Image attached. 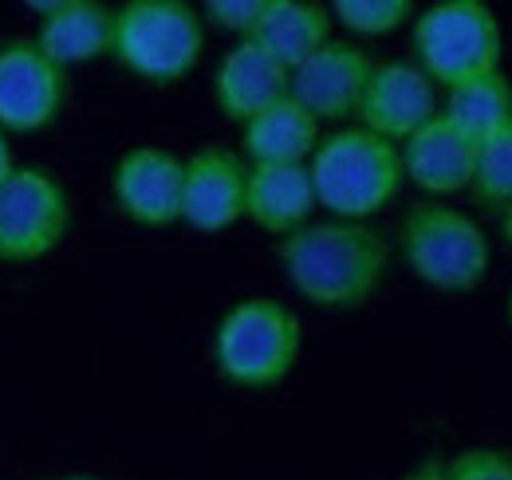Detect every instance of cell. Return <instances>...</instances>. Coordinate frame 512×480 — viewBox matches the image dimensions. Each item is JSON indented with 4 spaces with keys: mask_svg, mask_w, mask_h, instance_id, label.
I'll use <instances>...</instances> for the list:
<instances>
[{
    "mask_svg": "<svg viewBox=\"0 0 512 480\" xmlns=\"http://www.w3.org/2000/svg\"><path fill=\"white\" fill-rule=\"evenodd\" d=\"M16 174V158H12V142H8V134L0 130V185Z\"/></svg>",
    "mask_w": 512,
    "mask_h": 480,
    "instance_id": "25",
    "label": "cell"
},
{
    "mask_svg": "<svg viewBox=\"0 0 512 480\" xmlns=\"http://www.w3.org/2000/svg\"><path fill=\"white\" fill-rule=\"evenodd\" d=\"M509 327H512V292H509Z\"/></svg>",
    "mask_w": 512,
    "mask_h": 480,
    "instance_id": "28",
    "label": "cell"
},
{
    "mask_svg": "<svg viewBox=\"0 0 512 480\" xmlns=\"http://www.w3.org/2000/svg\"><path fill=\"white\" fill-rule=\"evenodd\" d=\"M186 158L166 146H134L111 170L115 209L138 229H170L182 221Z\"/></svg>",
    "mask_w": 512,
    "mask_h": 480,
    "instance_id": "9",
    "label": "cell"
},
{
    "mask_svg": "<svg viewBox=\"0 0 512 480\" xmlns=\"http://www.w3.org/2000/svg\"><path fill=\"white\" fill-rule=\"evenodd\" d=\"M249 162L229 146H201L186 158L182 221L197 233H225L245 221Z\"/></svg>",
    "mask_w": 512,
    "mask_h": 480,
    "instance_id": "11",
    "label": "cell"
},
{
    "mask_svg": "<svg viewBox=\"0 0 512 480\" xmlns=\"http://www.w3.org/2000/svg\"><path fill=\"white\" fill-rule=\"evenodd\" d=\"M414 63L434 87L501 71V20L485 0H438L414 20Z\"/></svg>",
    "mask_w": 512,
    "mask_h": 480,
    "instance_id": "6",
    "label": "cell"
},
{
    "mask_svg": "<svg viewBox=\"0 0 512 480\" xmlns=\"http://www.w3.org/2000/svg\"><path fill=\"white\" fill-rule=\"evenodd\" d=\"M501 237H505V244L512 248V205L501 213Z\"/></svg>",
    "mask_w": 512,
    "mask_h": 480,
    "instance_id": "26",
    "label": "cell"
},
{
    "mask_svg": "<svg viewBox=\"0 0 512 480\" xmlns=\"http://www.w3.org/2000/svg\"><path fill=\"white\" fill-rule=\"evenodd\" d=\"M56 480H99V477H56Z\"/></svg>",
    "mask_w": 512,
    "mask_h": 480,
    "instance_id": "27",
    "label": "cell"
},
{
    "mask_svg": "<svg viewBox=\"0 0 512 480\" xmlns=\"http://www.w3.org/2000/svg\"><path fill=\"white\" fill-rule=\"evenodd\" d=\"M457 130H465L469 138H489L493 130L509 126L512 122V83L505 79V71L469 79L461 87L446 91V107H442Z\"/></svg>",
    "mask_w": 512,
    "mask_h": 480,
    "instance_id": "19",
    "label": "cell"
},
{
    "mask_svg": "<svg viewBox=\"0 0 512 480\" xmlns=\"http://www.w3.org/2000/svg\"><path fill=\"white\" fill-rule=\"evenodd\" d=\"M67 103V71L32 40H0V130L40 134L56 126Z\"/></svg>",
    "mask_w": 512,
    "mask_h": 480,
    "instance_id": "8",
    "label": "cell"
},
{
    "mask_svg": "<svg viewBox=\"0 0 512 480\" xmlns=\"http://www.w3.org/2000/svg\"><path fill=\"white\" fill-rule=\"evenodd\" d=\"M71 233V197L44 166H16L0 185V264H40Z\"/></svg>",
    "mask_w": 512,
    "mask_h": 480,
    "instance_id": "7",
    "label": "cell"
},
{
    "mask_svg": "<svg viewBox=\"0 0 512 480\" xmlns=\"http://www.w3.org/2000/svg\"><path fill=\"white\" fill-rule=\"evenodd\" d=\"M280 268L300 300L323 311H359L379 296L390 240L367 221H312L276 244Z\"/></svg>",
    "mask_w": 512,
    "mask_h": 480,
    "instance_id": "1",
    "label": "cell"
},
{
    "mask_svg": "<svg viewBox=\"0 0 512 480\" xmlns=\"http://www.w3.org/2000/svg\"><path fill=\"white\" fill-rule=\"evenodd\" d=\"M205 52V16L186 0H127L115 8V63L142 83H182Z\"/></svg>",
    "mask_w": 512,
    "mask_h": 480,
    "instance_id": "5",
    "label": "cell"
},
{
    "mask_svg": "<svg viewBox=\"0 0 512 480\" xmlns=\"http://www.w3.org/2000/svg\"><path fill=\"white\" fill-rule=\"evenodd\" d=\"M323 142V122L292 95L241 126V154L249 166H308Z\"/></svg>",
    "mask_w": 512,
    "mask_h": 480,
    "instance_id": "17",
    "label": "cell"
},
{
    "mask_svg": "<svg viewBox=\"0 0 512 480\" xmlns=\"http://www.w3.org/2000/svg\"><path fill=\"white\" fill-rule=\"evenodd\" d=\"M375 67L379 63L371 60V52L359 48L355 40H331L292 71V99L308 107L320 122L339 126L359 115Z\"/></svg>",
    "mask_w": 512,
    "mask_h": 480,
    "instance_id": "10",
    "label": "cell"
},
{
    "mask_svg": "<svg viewBox=\"0 0 512 480\" xmlns=\"http://www.w3.org/2000/svg\"><path fill=\"white\" fill-rule=\"evenodd\" d=\"M331 16L347 32L375 40V36H390L402 24L418 20V8L410 0H335L331 4Z\"/></svg>",
    "mask_w": 512,
    "mask_h": 480,
    "instance_id": "21",
    "label": "cell"
},
{
    "mask_svg": "<svg viewBox=\"0 0 512 480\" xmlns=\"http://www.w3.org/2000/svg\"><path fill=\"white\" fill-rule=\"evenodd\" d=\"M438 115V87L418 63H379L359 103L355 126L379 134L390 146H402Z\"/></svg>",
    "mask_w": 512,
    "mask_h": 480,
    "instance_id": "12",
    "label": "cell"
},
{
    "mask_svg": "<svg viewBox=\"0 0 512 480\" xmlns=\"http://www.w3.org/2000/svg\"><path fill=\"white\" fill-rule=\"evenodd\" d=\"M331 4L320 0H268L264 16L256 24L253 40L272 52L288 71H296L304 60H312L323 44H331Z\"/></svg>",
    "mask_w": 512,
    "mask_h": 480,
    "instance_id": "18",
    "label": "cell"
},
{
    "mask_svg": "<svg viewBox=\"0 0 512 480\" xmlns=\"http://www.w3.org/2000/svg\"><path fill=\"white\" fill-rule=\"evenodd\" d=\"M481 209L505 213L512 205V122L477 142V170L469 185Z\"/></svg>",
    "mask_w": 512,
    "mask_h": 480,
    "instance_id": "20",
    "label": "cell"
},
{
    "mask_svg": "<svg viewBox=\"0 0 512 480\" xmlns=\"http://www.w3.org/2000/svg\"><path fill=\"white\" fill-rule=\"evenodd\" d=\"M308 166L320 193V209H327L335 221H371L406 185L398 146L363 126H339L323 134Z\"/></svg>",
    "mask_w": 512,
    "mask_h": 480,
    "instance_id": "2",
    "label": "cell"
},
{
    "mask_svg": "<svg viewBox=\"0 0 512 480\" xmlns=\"http://www.w3.org/2000/svg\"><path fill=\"white\" fill-rule=\"evenodd\" d=\"M446 480H512V453L505 449H461L446 461Z\"/></svg>",
    "mask_w": 512,
    "mask_h": 480,
    "instance_id": "22",
    "label": "cell"
},
{
    "mask_svg": "<svg viewBox=\"0 0 512 480\" xmlns=\"http://www.w3.org/2000/svg\"><path fill=\"white\" fill-rule=\"evenodd\" d=\"M292 95V71L256 40H237L213 71V103L229 122L245 126L272 103Z\"/></svg>",
    "mask_w": 512,
    "mask_h": 480,
    "instance_id": "14",
    "label": "cell"
},
{
    "mask_svg": "<svg viewBox=\"0 0 512 480\" xmlns=\"http://www.w3.org/2000/svg\"><path fill=\"white\" fill-rule=\"evenodd\" d=\"M398 480H446V461H438V457H430V461H422V465H414L410 473H402Z\"/></svg>",
    "mask_w": 512,
    "mask_h": 480,
    "instance_id": "24",
    "label": "cell"
},
{
    "mask_svg": "<svg viewBox=\"0 0 512 480\" xmlns=\"http://www.w3.org/2000/svg\"><path fill=\"white\" fill-rule=\"evenodd\" d=\"M28 8L40 12L32 44L64 71L115 52V8L103 0H32Z\"/></svg>",
    "mask_w": 512,
    "mask_h": 480,
    "instance_id": "13",
    "label": "cell"
},
{
    "mask_svg": "<svg viewBox=\"0 0 512 480\" xmlns=\"http://www.w3.org/2000/svg\"><path fill=\"white\" fill-rule=\"evenodd\" d=\"M406 181H414L430 201H446L453 193L473 185L477 170V138L457 130L446 115L426 122L414 138L398 146Z\"/></svg>",
    "mask_w": 512,
    "mask_h": 480,
    "instance_id": "15",
    "label": "cell"
},
{
    "mask_svg": "<svg viewBox=\"0 0 512 480\" xmlns=\"http://www.w3.org/2000/svg\"><path fill=\"white\" fill-rule=\"evenodd\" d=\"M304 351L300 315L284 300L233 303L213 331V366L225 382L241 390H272L280 386Z\"/></svg>",
    "mask_w": 512,
    "mask_h": 480,
    "instance_id": "3",
    "label": "cell"
},
{
    "mask_svg": "<svg viewBox=\"0 0 512 480\" xmlns=\"http://www.w3.org/2000/svg\"><path fill=\"white\" fill-rule=\"evenodd\" d=\"M264 4L268 0H205L201 16H205V24H213L221 32H233L237 40H253L256 24L264 16Z\"/></svg>",
    "mask_w": 512,
    "mask_h": 480,
    "instance_id": "23",
    "label": "cell"
},
{
    "mask_svg": "<svg viewBox=\"0 0 512 480\" xmlns=\"http://www.w3.org/2000/svg\"><path fill=\"white\" fill-rule=\"evenodd\" d=\"M398 252L410 276L434 292H473L489 276L485 229L449 201H414L398 221Z\"/></svg>",
    "mask_w": 512,
    "mask_h": 480,
    "instance_id": "4",
    "label": "cell"
},
{
    "mask_svg": "<svg viewBox=\"0 0 512 480\" xmlns=\"http://www.w3.org/2000/svg\"><path fill=\"white\" fill-rule=\"evenodd\" d=\"M320 209V193L312 181V166H249V205L245 221L264 229L268 237H292L312 225Z\"/></svg>",
    "mask_w": 512,
    "mask_h": 480,
    "instance_id": "16",
    "label": "cell"
}]
</instances>
